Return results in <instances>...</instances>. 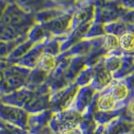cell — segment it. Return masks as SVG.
<instances>
[{
	"instance_id": "1",
	"label": "cell",
	"mask_w": 134,
	"mask_h": 134,
	"mask_svg": "<svg viewBox=\"0 0 134 134\" xmlns=\"http://www.w3.org/2000/svg\"><path fill=\"white\" fill-rule=\"evenodd\" d=\"M117 102L113 97V96L109 92V93L104 94L100 96L97 102L98 109L100 111H109L111 110H114L116 107Z\"/></svg>"
},
{
	"instance_id": "2",
	"label": "cell",
	"mask_w": 134,
	"mask_h": 134,
	"mask_svg": "<svg viewBox=\"0 0 134 134\" xmlns=\"http://www.w3.org/2000/svg\"><path fill=\"white\" fill-rule=\"evenodd\" d=\"M110 93L113 96V97L117 102H123L127 98L129 94V89L128 86L123 82L116 83L112 87Z\"/></svg>"
},
{
	"instance_id": "3",
	"label": "cell",
	"mask_w": 134,
	"mask_h": 134,
	"mask_svg": "<svg viewBox=\"0 0 134 134\" xmlns=\"http://www.w3.org/2000/svg\"><path fill=\"white\" fill-rule=\"evenodd\" d=\"M119 46L126 51L133 50V34L131 31L123 33L118 39Z\"/></svg>"
},
{
	"instance_id": "4",
	"label": "cell",
	"mask_w": 134,
	"mask_h": 134,
	"mask_svg": "<svg viewBox=\"0 0 134 134\" xmlns=\"http://www.w3.org/2000/svg\"><path fill=\"white\" fill-rule=\"evenodd\" d=\"M104 46L108 50L115 49L119 47L118 38L113 35H108L104 40Z\"/></svg>"
},
{
	"instance_id": "5",
	"label": "cell",
	"mask_w": 134,
	"mask_h": 134,
	"mask_svg": "<svg viewBox=\"0 0 134 134\" xmlns=\"http://www.w3.org/2000/svg\"><path fill=\"white\" fill-rule=\"evenodd\" d=\"M40 63L42 66V68L46 70H53L54 65H55V61H54V57L50 55V54H45L44 56L42 57Z\"/></svg>"
},
{
	"instance_id": "6",
	"label": "cell",
	"mask_w": 134,
	"mask_h": 134,
	"mask_svg": "<svg viewBox=\"0 0 134 134\" xmlns=\"http://www.w3.org/2000/svg\"><path fill=\"white\" fill-rule=\"evenodd\" d=\"M61 134H82V132L78 128H70V129H66Z\"/></svg>"
}]
</instances>
